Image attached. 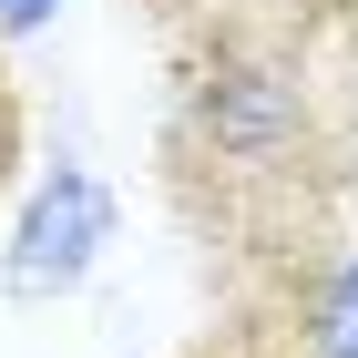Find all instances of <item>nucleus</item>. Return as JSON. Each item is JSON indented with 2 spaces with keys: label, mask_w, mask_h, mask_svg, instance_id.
Masks as SVG:
<instances>
[{
  "label": "nucleus",
  "mask_w": 358,
  "mask_h": 358,
  "mask_svg": "<svg viewBox=\"0 0 358 358\" xmlns=\"http://www.w3.org/2000/svg\"><path fill=\"white\" fill-rule=\"evenodd\" d=\"M317 154V83H307V52L276 41V31H205V52L185 62V92H174V174L215 194H266Z\"/></svg>",
  "instance_id": "obj_1"
},
{
  "label": "nucleus",
  "mask_w": 358,
  "mask_h": 358,
  "mask_svg": "<svg viewBox=\"0 0 358 358\" xmlns=\"http://www.w3.org/2000/svg\"><path fill=\"white\" fill-rule=\"evenodd\" d=\"M113 246V194L92 164H52L41 194L21 205V225L0 236V287L10 297H72Z\"/></svg>",
  "instance_id": "obj_2"
},
{
  "label": "nucleus",
  "mask_w": 358,
  "mask_h": 358,
  "mask_svg": "<svg viewBox=\"0 0 358 358\" xmlns=\"http://www.w3.org/2000/svg\"><path fill=\"white\" fill-rule=\"evenodd\" d=\"M225 358H358V236L317 246L307 266L276 276V307Z\"/></svg>",
  "instance_id": "obj_3"
},
{
  "label": "nucleus",
  "mask_w": 358,
  "mask_h": 358,
  "mask_svg": "<svg viewBox=\"0 0 358 358\" xmlns=\"http://www.w3.org/2000/svg\"><path fill=\"white\" fill-rule=\"evenodd\" d=\"M52 21V0H0V41H21V31Z\"/></svg>",
  "instance_id": "obj_4"
},
{
  "label": "nucleus",
  "mask_w": 358,
  "mask_h": 358,
  "mask_svg": "<svg viewBox=\"0 0 358 358\" xmlns=\"http://www.w3.org/2000/svg\"><path fill=\"white\" fill-rule=\"evenodd\" d=\"M10 143L21 134H10V92H0V185H10Z\"/></svg>",
  "instance_id": "obj_5"
}]
</instances>
